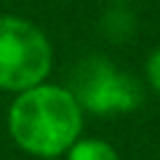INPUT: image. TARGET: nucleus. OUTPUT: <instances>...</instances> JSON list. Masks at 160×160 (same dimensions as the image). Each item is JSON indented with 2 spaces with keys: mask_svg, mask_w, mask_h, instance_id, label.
Segmentation results:
<instances>
[{
  "mask_svg": "<svg viewBox=\"0 0 160 160\" xmlns=\"http://www.w3.org/2000/svg\"><path fill=\"white\" fill-rule=\"evenodd\" d=\"M104 32H107L112 40H125V37L132 35V30H135V19H132L130 12H112V14H104Z\"/></svg>",
  "mask_w": 160,
  "mask_h": 160,
  "instance_id": "nucleus-5",
  "label": "nucleus"
},
{
  "mask_svg": "<svg viewBox=\"0 0 160 160\" xmlns=\"http://www.w3.org/2000/svg\"><path fill=\"white\" fill-rule=\"evenodd\" d=\"M146 74H148L151 86L160 93V49L151 53V58H148V63H146Z\"/></svg>",
  "mask_w": 160,
  "mask_h": 160,
  "instance_id": "nucleus-6",
  "label": "nucleus"
},
{
  "mask_svg": "<svg viewBox=\"0 0 160 160\" xmlns=\"http://www.w3.org/2000/svg\"><path fill=\"white\" fill-rule=\"evenodd\" d=\"M70 93L81 109H88L98 116L135 112L144 100L139 81L125 72H118L109 60L100 56L86 58L77 68Z\"/></svg>",
  "mask_w": 160,
  "mask_h": 160,
  "instance_id": "nucleus-3",
  "label": "nucleus"
},
{
  "mask_svg": "<svg viewBox=\"0 0 160 160\" xmlns=\"http://www.w3.org/2000/svg\"><path fill=\"white\" fill-rule=\"evenodd\" d=\"M51 70V44L44 32L19 16H0V88L28 91Z\"/></svg>",
  "mask_w": 160,
  "mask_h": 160,
  "instance_id": "nucleus-2",
  "label": "nucleus"
},
{
  "mask_svg": "<svg viewBox=\"0 0 160 160\" xmlns=\"http://www.w3.org/2000/svg\"><path fill=\"white\" fill-rule=\"evenodd\" d=\"M9 135L26 153L56 158L81 132V107L68 88L35 86L9 107Z\"/></svg>",
  "mask_w": 160,
  "mask_h": 160,
  "instance_id": "nucleus-1",
  "label": "nucleus"
},
{
  "mask_svg": "<svg viewBox=\"0 0 160 160\" xmlns=\"http://www.w3.org/2000/svg\"><path fill=\"white\" fill-rule=\"evenodd\" d=\"M114 2H125V0H114Z\"/></svg>",
  "mask_w": 160,
  "mask_h": 160,
  "instance_id": "nucleus-7",
  "label": "nucleus"
},
{
  "mask_svg": "<svg viewBox=\"0 0 160 160\" xmlns=\"http://www.w3.org/2000/svg\"><path fill=\"white\" fill-rule=\"evenodd\" d=\"M68 160H118V153L102 139H81L70 146Z\"/></svg>",
  "mask_w": 160,
  "mask_h": 160,
  "instance_id": "nucleus-4",
  "label": "nucleus"
}]
</instances>
